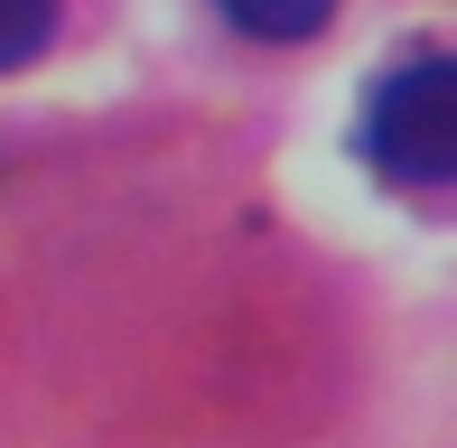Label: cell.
<instances>
[{"label": "cell", "instance_id": "1", "mask_svg": "<svg viewBox=\"0 0 457 448\" xmlns=\"http://www.w3.org/2000/svg\"><path fill=\"white\" fill-rule=\"evenodd\" d=\"M364 159L392 187H439L457 178V66L439 47L402 56L364 104Z\"/></svg>", "mask_w": 457, "mask_h": 448}, {"label": "cell", "instance_id": "2", "mask_svg": "<svg viewBox=\"0 0 457 448\" xmlns=\"http://www.w3.org/2000/svg\"><path fill=\"white\" fill-rule=\"evenodd\" d=\"M224 19H234L243 37H262V47H308V37L337 19V0H224Z\"/></svg>", "mask_w": 457, "mask_h": 448}, {"label": "cell", "instance_id": "3", "mask_svg": "<svg viewBox=\"0 0 457 448\" xmlns=\"http://www.w3.org/2000/svg\"><path fill=\"white\" fill-rule=\"evenodd\" d=\"M47 37H56V0H0V75L29 66Z\"/></svg>", "mask_w": 457, "mask_h": 448}]
</instances>
